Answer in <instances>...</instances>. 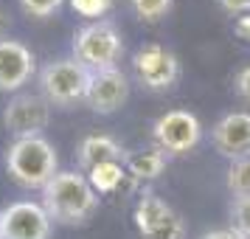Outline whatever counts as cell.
I'll return each mask as SVG.
<instances>
[{
  "mask_svg": "<svg viewBox=\"0 0 250 239\" xmlns=\"http://www.w3.org/2000/svg\"><path fill=\"white\" fill-rule=\"evenodd\" d=\"M42 208L51 222L84 225L99 208V194L82 172H57L42 189Z\"/></svg>",
  "mask_w": 250,
  "mask_h": 239,
  "instance_id": "1",
  "label": "cell"
},
{
  "mask_svg": "<svg viewBox=\"0 0 250 239\" xmlns=\"http://www.w3.org/2000/svg\"><path fill=\"white\" fill-rule=\"evenodd\" d=\"M90 70L73 57L54 59L40 70V90L48 104L57 107H70L76 102H84L87 85H90Z\"/></svg>",
  "mask_w": 250,
  "mask_h": 239,
  "instance_id": "4",
  "label": "cell"
},
{
  "mask_svg": "<svg viewBox=\"0 0 250 239\" xmlns=\"http://www.w3.org/2000/svg\"><path fill=\"white\" fill-rule=\"evenodd\" d=\"M124 149L115 144L110 135H87L79 144V166L84 172H93L99 166H118L124 163Z\"/></svg>",
  "mask_w": 250,
  "mask_h": 239,
  "instance_id": "13",
  "label": "cell"
},
{
  "mask_svg": "<svg viewBox=\"0 0 250 239\" xmlns=\"http://www.w3.org/2000/svg\"><path fill=\"white\" fill-rule=\"evenodd\" d=\"M0 239H3V234H0Z\"/></svg>",
  "mask_w": 250,
  "mask_h": 239,
  "instance_id": "25",
  "label": "cell"
},
{
  "mask_svg": "<svg viewBox=\"0 0 250 239\" xmlns=\"http://www.w3.org/2000/svg\"><path fill=\"white\" fill-rule=\"evenodd\" d=\"M228 14H242V12H250V0H216Z\"/></svg>",
  "mask_w": 250,
  "mask_h": 239,
  "instance_id": "21",
  "label": "cell"
},
{
  "mask_svg": "<svg viewBox=\"0 0 250 239\" xmlns=\"http://www.w3.org/2000/svg\"><path fill=\"white\" fill-rule=\"evenodd\" d=\"M48 121H51V104L42 96H34V93L14 96L12 102L6 104V110H3V124L14 135V141L17 138L42 135Z\"/></svg>",
  "mask_w": 250,
  "mask_h": 239,
  "instance_id": "9",
  "label": "cell"
},
{
  "mask_svg": "<svg viewBox=\"0 0 250 239\" xmlns=\"http://www.w3.org/2000/svg\"><path fill=\"white\" fill-rule=\"evenodd\" d=\"M6 169L23 189H45L48 180L59 172L57 149L42 135L17 138L6 152Z\"/></svg>",
  "mask_w": 250,
  "mask_h": 239,
  "instance_id": "2",
  "label": "cell"
},
{
  "mask_svg": "<svg viewBox=\"0 0 250 239\" xmlns=\"http://www.w3.org/2000/svg\"><path fill=\"white\" fill-rule=\"evenodd\" d=\"M230 219H233V231L239 237L250 239V197H233L230 203Z\"/></svg>",
  "mask_w": 250,
  "mask_h": 239,
  "instance_id": "17",
  "label": "cell"
},
{
  "mask_svg": "<svg viewBox=\"0 0 250 239\" xmlns=\"http://www.w3.org/2000/svg\"><path fill=\"white\" fill-rule=\"evenodd\" d=\"M135 225L141 239H186V222L158 194H144L138 200Z\"/></svg>",
  "mask_w": 250,
  "mask_h": 239,
  "instance_id": "6",
  "label": "cell"
},
{
  "mask_svg": "<svg viewBox=\"0 0 250 239\" xmlns=\"http://www.w3.org/2000/svg\"><path fill=\"white\" fill-rule=\"evenodd\" d=\"M62 3L65 0H20V9L31 17H51L62 9Z\"/></svg>",
  "mask_w": 250,
  "mask_h": 239,
  "instance_id": "18",
  "label": "cell"
},
{
  "mask_svg": "<svg viewBox=\"0 0 250 239\" xmlns=\"http://www.w3.org/2000/svg\"><path fill=\"white\" fill-rule=\"evenodd\" d=\"M129 99V82L118 68L110 70H99L90 76V85H87V96L84 102L93 113L99 115H113L115 110H121Z\"/></svg>",
  "mask_w": 250,
  "mask_h": 239,
  "instance_id": "10",
  "label": "cell"
},
{
  "mask_svg": "<svg viewBox=\"0 0 250 239\" xmlns=\"http://www.w3.org/2000/svg\"><path fill=\"white\" fill-rule=\"evenodd\" d=\"M12 28V17H9V12L0 6V40H6V31Z\"/></svg>",
  "mask_w": 250,
  "mask_h": 239,
  "instance_id": "23",
  "label": "cell"
},
{
  "mask_svg": "<svg viewBox=\"0 0 250 239\" xmlns=\"http://www.w3.org/2000/svg\"><path fill=\"white\" fill-rule=\"evenodd\" d=\"M200 239H245V237H239L233 228H216V231H208V234H203Z\"/></svg>",
  "mask_w": 250,
  "mask_h": 239,
  "instance_id": "22",
  "label": "cell"
},
{
  "mask_svg": "<svg viewBox=\"0 0 250 239\" xmlns=\"http://www.w3.org/2000/svg\"><path fill=\"white\" fill-rule=\"evenodd\" d=\"M132 70L135 79L152 93L169 90L180 79V62L177 57L160 45H144L132 59Z\"/></svg>",
  "mask_w": 250,
  "mask_h": 239,
  "instance_id": "7",
  "label": "cell"
},
{
  "mask_svg": "<svg viewBox=\"0 0 250 239\" xmlns=\"http://www.w3.org/2000/svg\"><path fill=\"white\" fill-rule=\"evenodd\" d=\"M174 0H129L132 12L144 20V23H160L166 14L171 12Z\"/></svg>",
  "mask_w": 250,
  "mask_h": 239,
  "instance_id": "16",
  "label": "cell"
},
{
  "mask_svg": "<svg viewBox=\"0 0 250 239\" xmlns=\"http://www.w3.org/2000/svg\"><path fill=\"white\" fill-rule=\"evenodd\" d=\"M236 31L245 37V40H250V17H248V20H242V23L236 25Z\"/></svg>",
  "mask_w": 250,
  "mask_h": 239,
  "instance_id": "24",
  "label": "cell"
},
{
  "mask_svg": "<svg viewBox=\"0 0 250 239\" xmlns=\"http://www.w3.org/2000/svg\"><path fill=\"white\" fill-rule=\"evenodd\" d=\"M233 87H236V93L245 99V102H250V65H248V68H242V70L236 73Z\"/></svg>",
  "mask_w": 250,
  "mask_h": 239,
  "instance_id": "20",
  "label": "cell"
},
{
  "mask_svg": "<svg viewBox=\"0 0 250 239\" xmlns=\"http://www.w3.org/2000/svg\"><path fill=\"white\" fill-rule=\"evenodd\" d=\"M73 9L84 17H96L110 9V0H73Z\"/></svg>",
  "mask_w": 250,
  "mask_h": 239,
  "instance_id": "19",
  "label": "cell"
},
{
  "mask_svg": "<svg viewBox=\"0 0 250 239\" xmlns=\"http://www.w3.org/2000/svg\"><path fill=\"white\" fill-rule=\"evenodd\" d=\"M124 163L135 177H158L160 172H163V166H166V155H163L158 147L155 149H141V152L126 155Z\"/></svg>",
  "mask_w": 250,
  "mask_h": 239,
  "instance_id": "14",
  "label": "cell"
},
{
  "mask_svg": "<svg viewBox=\"0 0 250 239\" xmlns=\"http://www.w3.org/2000/svg\"><path fill=\"white\" fill-rule=\"evenodd\" d=\"M34 73V54L17 40H0V90H20Z\"/></svg>",
  "mask_w": 250,
  "mask_h": 239,
  "instance_id": "12",
  "label": "cell"
},
{
  "mask_svg": "<svg viewBox=\"0 0 250 239\" xmlns=\"http://www.w3.org/2000/svg\"><path fill=\"white\" fill-rule=\"evenodd\" d=\"M124 54V40L110 20L84 25L73 37V59L82 62L90 73L115 68V62Z\"/></svg>",
  "mask_w": 250,
  "mask_h": 239,
  "instance_id": "3",
  "label": "cell"
},
{
  "mask_svg": "<svg viewBox=\"0 0 250 239\" xmlns=\"http://www.w3.org/2000/svg\"><path fill=\"white\" fill-rule=\"evenodd\" d=\"M152 138L163 155H186L203 141V124L188 110H166L152 127Z\"/></svg>",
  "mask_w": 250,
  "mask_h": 239,
  "instance_id": "5",
  "label": "cell"
},
{
  "mask_svg": "<svg viewBox=\"0 0 250 239\" xmlns=\"http://www.w3.org/2000/svg\"><path fill=\"white\" fill-rule=\"evenodd\" d=\"M211 141L225 158H248L250 152V113H228L211 130Z\"/></svg>",
  "mask_w": 250,
  "mask_h": 239,
  "instance_id": "11",
  "label": "cell"
},
{
  "mask_svg": "<svg viewBox=\"0 0 250 239\" xmlns=\"http://www.w3.org/2000/svg\"><path fill=\"white\" fill-rule=\"evenodd\" d=\"M51 217L45 208L31 200L12 203L0 211V234L3 239H48L51 237Z\"/></svg>",
  "mask_w": 250,
  "mask_h": 239,
  "instance_id": "8",
  "label": "cell"
},
{
  "mask_svg": "<svg viewBox=\"0 0 250 239\" xmlns=\"http://www.w3.org/2000/svg\"><path fill=\"white\" fill-rule=\"evenodd\" d=\"M228 189L233 197H250V158H239L228 169Z\"/></svg>",
  "mask_w": 250,
  "mask_h": 239,
  "instance_id": "15",
  "label": "cell"
}]
</instances>
